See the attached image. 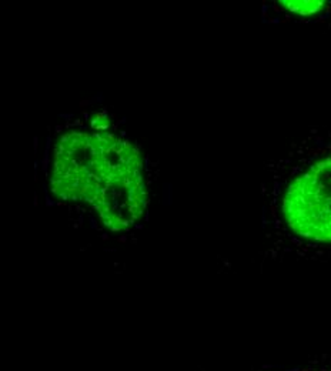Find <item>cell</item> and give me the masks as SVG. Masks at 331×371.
<instances>
[{
    "label": "cell",
    "mask_w": 331,
    "mask_h": 371,
    "mask_svg": "<svg viewBox=\"0 0 331 371\" xmlns=\"http://www.w3.org/2000/svg\"><path fill=\"white\" fill-rule=\"evenodd\" d=\"M281 4L285 6L293 13H298L301 16H310L321 10L323 1H281Z\"/></svg>",
    "instance_id": "obj_2"
},
{
    "label": "cell",
    "mask_w": 331,
    "mask_h": 371,
    "mask_svg": "<svg viewBox=\"0 0 331 371\" xmlns=\"http://www.w3.org/2000/svg\"><path fill=\"white\" fill-rule=\"evenodd\" d=\"M281 214L295 235L331 244V156L313 163L290 181L283 196Z\"/></svg>",
    "instance_id": "obj_1"
},
{
    "label": "cell",
    "mask_w": 331,
    "mask_h": 371,
    "mask_svg": "<svg viewBox=\"0 0 331 371\" xmlns=\"http://www.w3.org/2000/svg\"><path fill=\"white\" fill-rule=\"evenodd\" d=\"M33 167H34V170L37 171V170H39V167H40V162H39V160H36V162H34V166H33Z\"/></svg>",
    "instance_id": "obj_11"
},
{
    "label": "cell",
    "mask_w": 331,
    "mask_h": 371,
    "mask_svg": "<svg viewBox=\"0 0 331 371\" xmlns=\"http://www.w3.org/2000/svg\"><path fill=\"white\" fill-rule=\"evenodd\" d=\"M33 147H34V151H37V147H39V137L37 136H34V139H33Z\"/></svg>",
    "instance_id": "obj_7"
},
{
    "label": "cell",
    "mask_w": 331,
    "mask_h": 371,
    "mask_svg": "<svg viewBox=\"0 0 331 371\" xmlns=\"http://www.w3.org/2000/svg\"><path fill=\"white\" fill-rule=\"evenodd\" d=\"M90 224H92L93 229H97V220H96V218H93V217L90 218Z\"/></svg>",
    "instance_id": "obj_8"
},
{
    "label": "cell",
    "mask_w": 331,
    "mask_h": 371,
    "mask_svg": "<svg viewBox=\"0 0 331 371\" xmlns=\"http://www.w3.org/2000/svg\"><path fill=\"white\" fill-rule=\"evenodd\" d=\"M49 164H50V157H43V160H40V167L43 171H46L49 168Z\"/></svg>",
    "instance_id": "obj_5"
},
{
    "label": "cell",
    "mask_w": 331,
    "mask_h": 371,
    "mask_svg": "<svg viewBox=\"0 0 331 371\" xmlns=\"http://www.w3.org/2000/svg\"><path fill=\"white\" fill-rule=\"evenodd\" d=\"M84 118H86V121H89V113L87 112H84Z\"/></svg>",
    "instance_id": "obj_13"
},
{
    "label": "cell",
    "mask_w": 331,
    "mask_h": 371,
    "mask_svg": "<svg viewBox=\"0 0 331 371\" xmlns=\"http://www.w3.org/2000/svg\"><path fill=\"white\" fill-rule=\"evenodd\" d=\"M320 371H321V370H320ZM323 371H331V370H323Z\"/></svg>",
    "instance_id": "obj_14"
},
{
    "label": "cell",
    "mask_w": 331,
    "mask_h": 371,
    "mask_svg": "<svg viewBox=\"0 0 331 371\" xmlns=\"http://www.w3.org/2000/svg\"><path fill=\"white\" fill-rule=\"evenodd\" d=\"M59 117H60V118H64V120H66V123H67V121H71V120H74V114H73V113H60Z\"/></svg>",
    "instance_id": "obj_6"
},
{
    "label": "cell",
    "mask_w": 331,
    "mask_h": 371,
    "mask_svg": "<svg viewBox=\"0 0 331 371\" xmlns=\"http://www.w3.org/2000/svg\"><path fill=\"white\" fill-rule=\"evenodd\" d=\"M96 101H103V94L101 93H97L96 94V99H94Z\"/></svg>",
    "instance_id": "obj_9"
},
{
    "label": "cell",
    "mask_w": 331,
    "mask_h": 371,
    "mask_svg": "<svg viewBox=\"0 0 331 371\" xmlns=\"http://www.w3.org/2000/svg\"><path fill=\"white\" fill-rule=\"evenodd\" d=\"M51 136L49 134L47 139H46V146H44V153H43V157H50V149H51Z\"/></svg>",
    "instance_id": "obj_3"
},
{
    "label": "cell",
    "mask_w": 331,
    "mask_h": 371,
    "mask_svg": "<svg viewBox=\"0 0 331 371\" xmlns=\"http://www.w3.org/2000/svg\"><path fill=\"white\" fill-rule=\"evenodd\" d=\"M43 188H44V193H46V199H44V200H46V204H47L49 207H53V206L56 204V201H54V200H53V199L49 196V191H47V188H46V186H44Z\"/></svg>",
    "instance_id": "obj_4"
},
{
    "label": "cell",
    "mask_w": 331,
    "mask_h": 371,
    "mask_svg": "<svg viewBox=\"0 0 331 371\" xmlns=\"http://www.w3.org/2000/svg\"><path fill=\"white\" fill-rule=\"evenodd\" d=\"M71 124H73V126H81V120H79V118H77V120H73Z\"/></svg>",
    "instance_id": "obj_10"
},
{
    "label": "cell",
    "mask_w": 331,
    "mask_h": 371,
    "mask_svg": "<svg viewBox=\"0 0 331 371\" xmlns=\"http://www.w3.org/2000/svg\"><path fill=\"white\" fill-rule=\"evenodd\" d=\"M62 130H64V126H56V131L57 133H60Z\"/></svg>",
    "instance_id": "obj_12"
}]
</instances>
